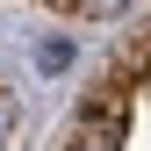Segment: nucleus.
I'll return each mask as SVG.
<instances>
[{
  "mask_svg": "<svg viewBox=\"0 0 151 151\" xmlns=\"http://www.w3.org/2000/svg\"><path fill=\"white\" fill-rule=\"evenodd\" d=\"M7 122H14V108H7V101H0V144H7Z\"/></svg>",
  "mask_w": 151,
  "mask_h": 151,
  "instance_id": "f257e3e1",
  "label": "nucleus"
}]
</instances>
